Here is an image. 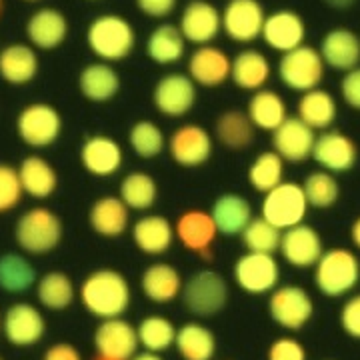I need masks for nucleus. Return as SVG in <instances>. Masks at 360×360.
Segmentation results:
<instances>
[{"instance_id":"e433bc0d","label":"nucleus","mask_w":360,"mask_h":360,"mask_svg":"<svg viewBox=\"0 0 360 360\" xmlns=\"http://www.w3.org/2000/svg\"><path fill=\"white\" fill-rule=\"evenodd\" d=\"M186 51V40L180 34L179 26H156L146 40V54L155 65L168 66L179 63Z\"/></svg>"},{"instance_id":"cd10ccee","label":"nucleus","mask_w":360,"mask_h":360,"mask_svg":"<svg viewBox=\"0 0 360 360\" xmlns=\"http://www.w3.org/2000/svg\"><path fill=\"white\" fill-rule=\"evenodd\" d=\"M210 217L217 224L219 234L224 236H240L246 224L252 220V206L245 196L234 193L220 194L214 200Z\"/></svg>"},{"instance_id":"bb28decb","label":"nucleus","mask_w":360,"mask_h":360,"mask_svg":"<svg viewBox=\"0 0 360 360\" xmlns=\"http://www.w3.org/2000/svg\"><path fill=\"white\" fill-rule=\"evenodd\" d=\"M132 243L148 257H160L168 252L174 243V226L167 217L148 214L134 222L132 226Z\"/></svg>"},{"instance_id":"a211bd4d","label":"nucleus","mask_w":360,"mask_h":360,"mask_svg":"<svg viewBox=\"0 0 360 360\" xmlns=\"http://www.w3.org/2000/svg\"><path fill=\"white\" fill-rule=\"evenodd\" d=\"M278 252L295 269H314L324 252V245L316 229L302 222L288 231H283Z\"/></svg>"},{"instance_id":"a19ab883","label":"nucleus","mask_w":360,"mask_h":360,"mask_svg":"<svg viewBox=\"0 0 360 360\" xmlns=\"http://www.w3.org/2000/svg\"><path fill=\"white\" fill-rule=\"evenodd\" d=\"M37 270L32 269V264L20 255H2L0 257V288L6 292H26L28 288H32L37 284Z\"/></svg>"},{"instance_id":"39448f33","label":"nucleus","mask_w":360,"mask_h":360,"mask_svg":"<svg viewBox=\"0 0 360 360\" xmlns=\"http://www.w3.org/2000/svg\"><path fill=\"white\" fill-rule=\"evenodd\" d=\"M180 298L188 312L200 319L217 316L229 302V284L217 270H198L182 284Z\"/></svg>"},{"instance_id":"864d4df0","label":"nucleus","mask_w":360,"mask_h":360,"mask_svg":"<svg viewBox=\"0 0 360 360\" xmlns=\"http://www.w3.org/2000/svg\"><path fill=\"white\" fill-rule=\"evenodd\" d=\"M42 360H82V354L75 345L70 342H56L44 350Z\"/></svg>"},{"instance_id":"4d7b16f0","label":"nucleus","mask_w":360,"mask_h":360,"mask_svg":"<svg viewBox=\"0 0 360 360\" xmlns=\"http://www.w3.org/2000/svg\"><path fill=\"white\" fill-rule=\"evenodd\" d=\"M130 360H162V356H160V354H156V352L142 350V352H136V354H134Z\"/></svg>"},{"instance_id":"4be33fe9","label":"nucleus","mask_w":360,"mask_h":360,"mask_svg":"<svg viewBox=\"0 0 360 360\" xmlns=\"http://www.w3.org/2000/svg\"><path fill=\"white\" fill-rule=\"evenodd\" d=\"M232 60L229 54L212 44L198 46L188 60V77L194 84L214 89L231 78Z\"/></svg>"},{"instance_id":"412c9836","label":"nucleus","mask_w":360,"mask_h":360,"mask_svg":"<svg viewBox=\"0 0 360 360\" xmlns=\"http://www.w3.org/2000/svg\"><path fill=\"white\" fill-rule=\"evenodd\" d=\"M260 37L272 51L284 54L304 44L307 25L300 18V14H296L295 11H276L264 18Z\"/></svg>"},{"instance_id":"4468645a","label":"nucleus","mask_w":360,"mask_h":360,"mask_svg":"<svg viewBox=\"0 0 360 360\" xmlns=\"http://www.w3.org/2000/svg\"><path fill=\"white\" fill-rule=\"evenodd\" d=\"M92 342L98 356L112 360H130L141 347L136 326L122 316L101 321L98 328L94 330Z\"/></svg>"},{"instance_id":"0eeeda50","label":"nucleus","mask_w":360,"mask_h":360,"mask_svg":"<svg viewBox=\"0 0 360 360\" xmlns=\"http://www.w3.org/2000/svg\"><path fill=\"white\" fill-rule=\"evenodd\" d=\"M324 72H326V66H324L321 52L309 44H300L295 51L284 52L278 60V77L283 80V84L286 89L300 92V94L319 89Z\"/></svg>"},{"instance_id":"473e14b6","label":"nucleus","mask_w":360,"mask_h":360,"mask_svg":"<svg viewBox=\"0 0 360 360\" xmlns=\"http://www.w3.org/2000/svg\"><path fill=\"white\" fill-rule=\"evenodd\" d=\"M39 75V56L28 44H11L0 51V77L8 84H28Z\"/></svg>"},{"instance_id":"9b49d317","label":"nucleus","mask_w":360,"mask_h":360,"mask_svg":"<svg viewBox=\"0 0 360 360\" xmlns=\"http://www.w3.org/2000/svg\"><path fill=\"white\" fill-rule=\"evenodd\" d=\"M2 335L16 348L39 345L46 333V321L34 304L14 302L2 316Z\"/></svg>"},{"instance_id":"a18cd8bd","label":"nucleus","mask_w":360,"mask_h":360,"mask_svg":"<svg viewBox=\"0 0 360 360\" xmlns=\"http://www.w3.org/2000/svg\"><path fill=\"white\" fill-rule=\"evenodd\" d=\"M129 142L134 155L139 158H144V160H150L165 150L167 136H165L162 129L155 124L153 120H139L130 129Z\"/></svg>"},{"instance_id":"e2e57ef3","label":"nucleus","mask_w":360,"mask_h":360,"mask_svg":"<svg viewBox=\"0 0 360 360\" xmlns=\"http://www.w3.org/2000/svg\"><path fill=\"white\" fill-rule=\"evenodd\" d=\"M0 360H4V359H2V356H0Z\"/></svg>"},{"instance_id":"20e7f679","label":"nucleus","mask_w":360,"mask_h":360,"mask_svg":"<svg viewBox=\"0 0 360 360\" xmlns=\"http://www.w3.org/2000/svg\"><path fill=\"white\" fill-rule=\"evenodd\" d=\"M14 240L26 255H49L63 240V222L46 206L28 208L14 226Z\"/></svg>"},{"instance_id":"7c9ffc66","label":"nucleus","mask_w":360,"mask_h":360,"mask_svg":"<svg viewBox=\"0 0 360 360\" xmlns=\"http://www.w3.org/2000/svg\"><path fill=\"white\" fill-rule=\"evenodd\" d=\"M16 170H18L22 193L32 198H39V200L49 198L58 188V174L51 162L42 156H26Z\"/></svg>"},{"instance_id":"0e129e2a","label":"nucleus","mask_w":360,"mask_h":360,"mask_svg":"<svg viewBox=\"0 0 360 360\" xmlns=\"http://www.w3.org/2000/svg\"><path fill=\"white\" fill-rule=\"evenodd\" d=\"M359 39H360V37H359Z\"/></svg>"},{"instance_id":"ddd939ff","label":"nucleus","mask_w":360,"mask_h":360,"mask_svg":"<svg viewBox=\"0 0 360 360\" xmlns=\"http://www.w3.org/2000/svg\"><path fill=\"white\" fill-rule=\"evenodd\" d=\"M170 158L184 168L202 167L212 156V136L200 124H182L167 142Z\"/></svg>"},{"instance_id":"de8ad7c7","label":"nucleus","mask_w":360,"mask_h":360,"mask_svg":"<svg viewBox=\"0 0 360 360\" xmlns=\"http://www.w3.org/2000/svg\"><path fill=\"white\" fill-rule=\"evenodd\" d=\"M22 186L18 179V170L11 165L0 162V214L11 212L22 200Z\"/></svg>"},{"instance_id":"5701e85b","label":"nucleus","mask_w":360,"mask_h":360,"mask_svg":"<svg viewBox=\"0 0 360 360\" xmlns=\"http://www.w3.org/2000/svg\"><path fill=\"white\" fill-rule=\"evenodd\" d=\"M122 160H124V155H122L120 144L106 134L90 136L80 148V162L84 170L98 179L116 174L122 167Z\"/></svg>"},{"instance_id":"b1692460","label":"nucleus","mask_w":360,"mask_h":360,"mask_svg":"<svg viewBox=\"0 0 360 360\" xmlns=\"http://www.w3.org/2000/svg\"><path fill=\"white\" fill-rule=\"evenodd\" d=\"M68 37V20L56 8H40L26 20V39L40 51L58 49Z\"/></svg>"},{"instance_id":"5fc2aeb1","label":"nucleus","mask_w":360,"mask_h":360,"mask_svg":"<svg viewBox=\"0 0 360 360\" xmlns=\"http://www.w3.org/2000/svg\"><path fill=\"white\" fill-rule=\"evenodd\" d=\"M330 8H336V11H347L350 8L356 0H324Z\"/></svg>"},{"instance_id":"37998d69","label":"nucleus","mask_w":360,"mask_h":360,"mask_svg":"<svg viewBox=\"0 0 360 360\" xmlns=\"http://www.w3.org/2000/svg\"><path fill=\"white\" fill-rule=\"evenodd\" d=\"M284 180V160L274 150L258 155L248 167V182L257 193L266 194Z\"/></svg>"},{"instance_id":"423d86ee","label":"nucleus","mask_w":360,"mask_h":360,"mask_svg":"<svg viewBox=\"0 0 360 360\" xmlns=\"http://www.w3.org/2000/svg\"><path fill=\"white\" fill-rule=\"evenodd\" d=\"M309 208L302 184L292 180H283L278 186H274L264 194L260 217L272 226H276L278 231H288L296 224L304 222Z\"/></svg>"},{"instance_id":"ea45409f","label":"nucleus","mask_w":360,"mask_h":360,"mask_svg":"<svg viewBox=\"0 0 360 360\" xmlns=\"http://www.w3.org/2000/svg\"><path fill=\"white\" fill-rule=\"evenodd\" d=\"M118 198L129 206V210H148L158 198L156 180L148 172H130L120 182Z\"/></svg>"},{"instance_id":"c756f323","label":"nucleus","mask_w":360,"mask_h":360,"mask_svg":"<svg viewBox=\"0 0 360 360\" xmlns=\"http://www.w3.org/2000/svg\"><path fill=\"white\" fill-rule=\"evenodd\" d=\"M270 75H272V68H270L269 58L260 51L246 49L232 58V82L246 92H257L264 89V84L270 80Z\"/></svg>"},{"instance_id":"09e8293b","label":"nucleus","mask_w":360,"mask_h":360,"mask_svg":"<svg viewBox=\"0 0 360 360\" xmlns=\"http://www.w3.org/2000/svg\"><path fill=\"white\" fill-rule=\"evenodd\" d=\"M266 360H307V350L292 336H281L269 347Z\"/></svg>"},{"instance_id":"f3484780","label":"nucleus","mask_w":360,"mask_h":360,"mask_svg":"<svg viewBox=\"0 0 360 360\" xmlns=\"http://www.w3.org/2000/svg\"><path fill=\"white\" fill-rule=\"evenodd\" d=\"M153 103L156 110L168 118L188 115L196 103V84L188 75H167L155 84Z\"/></svg>"},{"instance_id":"393cba45","label":"nucleus","mask_w":360,"mask_h":360,"mask_svg":"<svg viewBox=\"0 0 360 360\" xmlns=\"http://www.w3.org/2000/svg\"><path fill=\"white\" fill-rule=\"evenodd\" d=\"M321 56L324 66L348 72L360 63V39L348 28H333L321 42Z\"/></svg>"},{"instance_id":"9d476101","label":"nucleus","mask_w":360,"mask_h":360,"mask_svg":"<svg viewBox=\"0 0 360 360\" xmlns=\"http://www.w3.org/2000/svg\"><path fill=\"white\" fill-rule=\"evenodd\" d=\"M232 278L248 295H266L281 283V266L274 255L245 252L232 266Z\"/></svg>"},{"instance_id":"bf43d9fd","label":"nucleus","mask_w":360,"mask_h":360,"mask_svg":"<svg viewBox=\"0 0 360 360\" xmlns=\"http://www.w3.org/2000/svg\"><path fill=\"white\" fill-rule=\"evenodd\" d=\"M94 360H112V359H104V356H98V354H96V356H94Z\"/></svg>"},{"instance_id":"13d9d810","label":"nucleus","mask_w":360,"mask_h":360,"mask_svg":"<svg viewBox=\"0 0 360 360\" xmlns=\"http://www.w3.org/2000/svg\"><path fill=\"white\" fill-rule=\"evenodd\" d=\"M2 13H4V0H0V18H2Z\"/></svg>"},{"instance_id":"49530a36","label":"nucleus","mask_w":360,"mask_h":360,"mask_svg":"<svg viewBox=\"0 0 360 360\" xmlns=\"http://www.w3.org/2000/svg\"><path fill=\"white\" fill-rule=\"evenodd\" d=\"M240 238H243L246 252L274 255L281 246L283 231H278L276 226H272L262 217H258V219H252L246 224Z\"/></svg>"},{"instance_id":"2eb2a0df","label":"nucleus","mask_w":360,"mask_h":360,"mask_svg":"<svg viewBox=\"0 0 360 360\" xmlns=\"http://www.w3.org/2000/svg\"><path fill=\"white\" fill-rule=\"evenodd\" d=\"M222 30L232 42L250 44L262 34L264 26V8L258 0H231L224 8Z\"/></svg>"},{"instance_id":"6ab92c4d","label":"nucleus","mask_w":360,"mask_h":360,"mask_svg":"<svg viewBox=\"0 0 360 360\" xmlns=\"http://www.w3.org/2000/svg\"><path fill=\"white\" fill-rule=\"evenodd\" d=\"M316 132L298 116H286L283 124L272 132V150L284 162H304L312 156Z\"/></svg>"},{"instance_id":"dca6fc26","label":"nucleus","mask_w":360,"mask_h":360,"mask_svg":"<svg viewBox=\"0 0 360 360\" xmlns=\"http://www.w3.org/2000/svg\"><path fill=\"white\" fill-rule=\"evenodd\" d=\"M179 30L186 42L205 46L219 37L222 30V16L212 2L191 0L180 14Z\"/></svg>"},{"instance_id":"6e6552de","label":"nucleus","mask_w":360,"mask_h":360,"mask_svg":"<svg viewBox=\"0 0 360 360\" xmlns=\"http://www.w3.org/2000/svg\"><path fill=\"white\" fill-rule=\"evenodd\" d=\"M16 132L30 148H46L58 141L63 132L60 112L46 103H32L20 110L16 118Z\"/></svg>"},{"instance_id":"f257e3e1","label":"nucleus","mask_w":360,"mask_h":360,"mask_svg":"<svg viewBox=\"0 0 360 360\" xmlns=\"http://www.w3.org/2000/svg\"><path fill=\"white\" fill-rule=\"evenodd\" d=\"M132 292L122 272L98 269L90 272L80 284V302L89 314L108 321L122 316L130 307Z\"/></svg>"},{"instance_id":"f704fd0d","label":"nucleus","mask_w":360,"mask_h":360,"mask_svg":"<svg viewBox=\"0 0 360 360\" xmlns=\"http://www.w3.org/2000/svg\"><path fill=\"white\" fill-rule=\"evenodd\" d=\"M174 347L182 360H212L217 354V338L200 322H184L176 328Z\"/></svg>"},{"instance_id":"f03ea898","label":"nucleus","mask_w":360,"mask_h":360,"mask_svg":"<svg viewBox=\"0 0 360 360\" xmlns=\"http://www.w3.org/2000/svg\"><path fill=\"white\" fill-rule=\"evenodd\" d=\"M86 44L101 63H120L134 51L136 32L127 18L118 14H101L90 20Z\"/></svg>"},{"instance_id":"6e6d98bb","label":"nucleus","mask_w":360,"mask_h":360,"mask_svg":"<svg viewBox=\"0 0 360 360\" xmlns=\"http://www.w3.org/2000/svg\"><path fill=\"white\" fill-rule=\"evenodd\" d=\"M350 238H352V245L360 250V217H356V220L350 226Z\"/></svg>"},{"instance_id":"7ed1b4c3","label":"nucleus","mask_w":360,"mask_h":360,"mask_svg":"<svg viewBox=\"0 0 360 360\" xmlns=\"http://www.w3.org/2000/svg\"><path fill=\"white\" fill-rule=\"evenodd\" d=\"M360 283L359 257L342 246L324 250L314 264V284L326 298H340Z\"/></svg>"},{"instance_id":"680f3d73","label":"nucleus","mask_w":360,"mask_h":360,"mask_svg":"<svg viewBox=\"0 0 360 360\" xmlns=\"http://www.w3.org/2000/svg\"><path fill=\"white\" fill-rule=\"evenodd\" d=\"M0 328H2V319H0Z\"/></svg>"},{"instance_id":"8fccbe9b","label":"nucleus","mask_w":360,"mask_h":360,"mask_svg":"<svg viewBox=\"0 0 360 360\" xmlns=\"http://www.w3.org/2000/svg\"><path fill=\"white\" fill-rule=\"evenodd\" d=\"M340 326L350 338L360 340V295L348 298L340 309Z\"/></svg>"},{"instance_id":"4c0bfd02","label":"nucleus","mask_w":360,"mask_h":360,"mask_svg":"<svg viewBox=\"0 0 360 360\" xmlns=\"http://www.w3.org/2000/svg\"><path fill=\"white\" fill-rule=\"evenodd\" d=\"M37 298H39V302L44 309H68L77 298L75 283H72V278L68 274L60 272V270L46 272L42 278L37 281Z\"/></svg>"},{"instance_id":"c03bdc74","label":"nucleus","mask_w":360,"mask_h":360,"mask_svg":"<svg viewBox=\"0 0 360 360\" xmlns=\"http://www.w3.org/2000/svg\"><path fill=\"white\" fill-rule=\"evenodd\" d=\"M307 202L312 208H330L340 198V184L335 174L326 170H314L302 182Z\"/></svg>"},{"instance_id":"79ce46f5","label":"nucleus","mask_w":360,"mask_h":360,"mask_svg":"<svg viewBox=\"0 0 360 360\" xmlns=\"http://www.w3.org/2000/svg\"><path fill=\"white\" fill-rule=\"evenodd\" d=\"M136 335H139V342L144 350L160 354L170 347H174L176 326L172 324V321H168L167 316L150 314L139 322Z\"/></svg>"},{"instance_id":"f8f14e48","label":"nucleus","mask_w":360,"mask_h":360,"mask_svg":"<svg viewBox=\"0 0 360 360\" xmlns=\"http://www.w3.org/2000/svg\"><path fill=\"white\" fill-rule=\"evenodd\" d=\"M314 162L330 172V174H342L352 170L359 160V146L348 134L340 130H322L321 136H316L312 146Z\"/></svg>"},{"instance_id":"1a4fd4ad","label":"nucleus","mask_w":360,"mask_h":360,"mask_svg":"<svg viewBox=\"0 0 360 360\" xmlns=\"http://www.w3.org/2000/svg\"><path fill=\"white\" fill-rule=\"evenodd\" d=\"M269 314L278 326L296 333L310 322L314 314V302L302 286L284 284L270 292Z\"/></svg>"},{"instance_id":"052dcab7","label":"nucleus","mask_w":360,"mask_h":360,"mask_svg":"<svg viewBox=\"0 0 360 360\" xmlns=\"http://www.w3.org/2000/svg\"><path fill=\"white\" fill-rule=\"evenodd\" d=\"M26 2H39V0H26Z\"/></svg>"},{"instance_id":"58836bf2","label":"nucleus","mask_w":360,"mask_h":360,"mask_svg":"<svg viewBox=\"0 0 360 360\" xmlns=\"http://www.w3.org/2000/svg\"><path fill=\"white\" fill-rule=\"evenodd\" d=\"M214 134L220 144L231 150H243L255 141V127L246 112L240 110H226L217 118Z\"/></svg>"},{"instance_id":"72a5a7b5","label":"nucleus","mask_w":360,"mask_h":360,"mask_svg":"<svg viewBox=\"0 0 360 360\" xmlns=\"http://www.w3.org/2000/svg\"><path fill=\"white\" fill-rule=\"evenodd\" d=\"M338 108L335 96L322 89L304 92L296 106V116L314 130H328L335 124Z\"/></svg>"},{"instance_id":"3c124183","label":"nucleus","mask_w":360,"mask_h":360,"mask_svg":"<svg viewBox=\"0 0 360 360\" xmlns=\"http://www.w3.org/2000/svg\"><path fill=\"white\" fill-rule=\"evenodd\" d=\"M340 96L352 110L360 112V66L345 72L340 80Z\"/></svg>"},{"instance_id":"603ef678","label":"nucleus","mask_w":360,"mask_h":360,"mask_svg":"<svg viewBox=\"0 0 360 360\" xmlns=\"http://www.w3.org/2000/svg\"><path fill=\"white\" fill-rule=\"evenodd\" d=\"M176 2L179 0H136V6L150 18H165L176 8Z\"/></svg>"},{"instance_id":"c9c22d12","label":"nucleus","mask_w":360,"mask_h":360,"mask_svg":"<svg viewBox=\"0 0 360 360\" xmlns=\"http://www.w3.org/2000/svg\"><path fill=\"white\" fill-rule=\"evenodd\" d=\"M246 116L250 118L255 129L274 132L286 120L288 112H286V103L278 92L262 89L257 90L248 101Z\"/></svg>"},{"instance_id":"2f4dec72","label":"nucleus","mask_w":360,"mask_h":360,"mask_svg":"<svg viewBox=\"0 0 360 360\" xmlns=\"http://www.w3.org/2000/svg\"><path fill=\"white\" fill-rule=\"evenodd\" d=\"M78 89L90 103H108L120 90V77L108 63H92L82 68Z\"/></svg>"},{"instance_id":"c85d7f7f","label":"nucleus","mask_w":360,"mask_h":360,"mask_svg":"<svg viewBox=\"0 0 360 360\" xmlns=\"http://www.w3.org/2000/svg\"><path fill=\"white\" fill-rule=\"evenodd\" d=\"M182 276L167 262H155L142 272L141 288L144 296L155 304H168L182 292Z\"/></svg>"},{"instance_id":"aec40b11","label":"nucleus","mask_w":360,"mask_h":360,"mask_svg":"<svg viewBox=\"0 0 360 360\" xmlns=\"http://www.w3.org/2000/svg\"><path fill=\"white\" fill-rule=\"evenodd\" d=\"M174 236L186 250L208 257L210 248L219 236V231L210 212H206L202 208H191V210H184L176 220Z\"/></svg>"},{"instance_id":"a878e982","label":"nucleus","mask_w":360,"mask_h":360,"mask_svg":"<svg viewBox=\"0 0 360 360\" xmlns=\"http://www.w3.org/2000/svg\"><path fill=\"white\" fill-rule=\"evenodd\" d=\"M130 222V210L118 196H101L89 210V224L103 238L122 236Z\"/></svg>"}]
</instances>
